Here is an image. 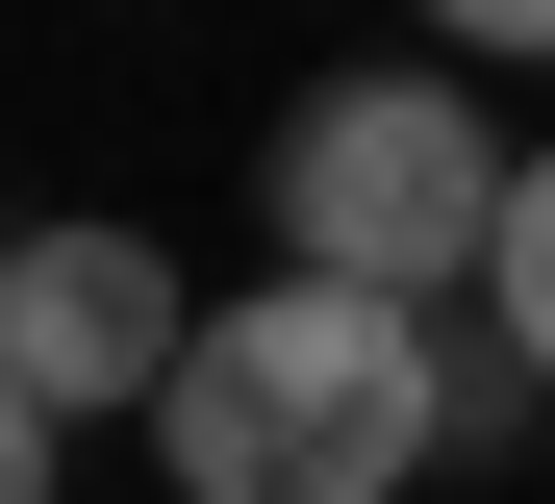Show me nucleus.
I'll return each mask as SVG.
<instances>
[{"instance_id":"obj_1","label":"nucleus","mask_w":555,"mask_h":504,"mask_svg":"<svg viewBox=\"0 0 555 504\" xmlns=\"http://www.w3.org/2000/svg\"><path fill=\"white\" fill-rule=\"evenodd\" d=\"M505 378H454L429 353V302H353V277H253L203 353H177V403H152V454H177V504H404L454 429H480Z\"/></svg>"},{"instance_id":"obj_2","label":"nucleus","mask_w":555,"mask_h":504,"mask_svg":"<svg viewBox=\"0 0 555 504\" xmlns=\"http://www.w3.org/2000/svg\"><path fill=\"white\" fill-rule=\"evenodd\" d=\"M505 177H530V152H505L454 76H328L304 127H278V253L353 277V302H454V277L505 253Z\"/></svg>"},{"instance_id":"obj_3","label":"nucleus","mask_w":555,"mask_h":504,"mask_svg":"<svg viewBox=\"0 0 555 504\" xmlns=\"http://www.w3.org/2000/svg\"><path fill=\"white\" fill-rule=\"evenodd\" d=\"M177 353H203V302H177V253H152V228H26V253H0V378H26L51 429H102V403L152 429Z\"/></svg>"},{"instance_id":"obj_4","label":"nucleus","mask_w":555,"mask_h":504,"mask_svg":"<svg viewBox=\"0 0 555 504\" xmlns=\"http://www.w3.org/2000/svg\"><path fill=\"white\" fill-rule=\"evenodd\" d=\"M480 302H505V378H555V152L505 177V253H480Z\"/></svg>"},{"instance_id":"obj_5","label":"nucleus","mask_w":555,"mask_h":504,"mask_svg":"<svg viewBox=\"0 0 555 504\" xmlns=\"http://www.w3.org/2000/svg\"><path fill=\"white\" fill-rule=\"evenodd\" d=\"M51 454H76V429H51L26 378H0V504H51Z\"/></svg>"},{"instance_id":"obj_6","label":"nucleus","mask_w":555,"mask_h":504,"mask_svg":"<svg viewBox=\"0 0 555 504\" xmlns=\"http://www.w3.org/2000/svg\"><path fill=\"white\" fill-rule=\"evenodd\" d=\"M429 26H454V51H555V0H429Z\"/></svg>"}]
</instances>
